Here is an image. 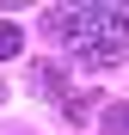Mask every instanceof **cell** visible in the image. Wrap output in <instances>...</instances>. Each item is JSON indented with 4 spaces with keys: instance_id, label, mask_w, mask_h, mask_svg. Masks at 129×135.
I'll return each instance as SVG.
<instances>
[{
    "instance_id": "obj_1",
    "label": "cell",
    "mask_w": 129,
    "mask_h": 135,
    "mask_svg": "<svg viewBox=\"0 0 129 135\" xmlns=\"http://www.w3.org/2000/svg\"><path fill=\"white\" fill-rule=\"evenodd\" d=\"M43 31H49L55 43H74V49H86V43H98V49H129V31L117 6H104V0H80V6H49L43 12Z\"/></svg>"
},
{
    "instance_id": "obj_6",
    "label": "cell",
    "mask_w": 129,
    "mask_h": 135,
    "mask_svg": "<svg viewBox=\"0 0 129 135\" xmlns=\"http://www.w3.org/2000/svg\"><path fill=\"white\" fill-rule=\"evenodd\" d=\"M117 18H123V31H129V6H117Z\"/></svg>"
},
{
    "instance_id": "obj_7",
    "label": "cell",
    "mask_w": 129,
    "mask_h": 135,
    "mask_svg": "<svg viewBox=\"0 0 129 135\" xmlns=\"http://www.w3.org/2000/svg\"><path fill=\"white\" fill-rule=\"evenodd\" d=\"M0 104H6V86H0Z\"/></svg>"
},
{
    "instance_id": "obj_2",
    "label": "cell",
    "mask_w": 129,
    "mask_h": 135,
    "mask_svg": "<svg viewBox=\"0 0 129 135\" xmlns=\"http://www.w3.org/2000/svg\"><path fill=\"white\" fill-rule=\"evenodd\" d=\"M31 86H37L43 98H55V104H61V98H68V68H55V61H37V68H31Z\"/></svg>"
},
{
    "instance_id": "obj_4",
    "label": "cell",
    "mask_w": 129,
    "mask_h": 135,
    "mask_svg": "<svg viewBox=\"0 0 129 135\" xmlns=\"http://www.w3.org/2000/svg\"><path fill=\"white\" fill-rule=\"evenodd\" d=\"M18 49H25V31H18L12 18H0V61H12Z\"/></svg>"
},
{
    "instance_id": "obj_3",
    "label": "cell",
    "mask_w": 129,
    "mask_h": 135,
    "mask_svg": "<svg viewBox=\"0 0 129 135\" xmlns=\"http://www.w3.org/2000/svg\"><path fill=\"white\" fill-rule=\"evenodd\" d=\"M92 104H98V92H86V86H80V92L68 86V98H61V110H68V123H86V117H92Z\"/></svg>"
},
{
    "instance_id": "obj_5",
    "label": "cell",
    "mask_w": 129,
    "mask_h": 135,
    "mask_svg": "<svg viewBox=\"0 0 129 135\" xmlns=\"http://www.w3.org/2000/svg\"><path fill=\"white\" fill-rule=\"evenodd\" d=\"M98 129H104V135H129V104H111V110L98 117Z\"/></svg>"
}]
</instances>
